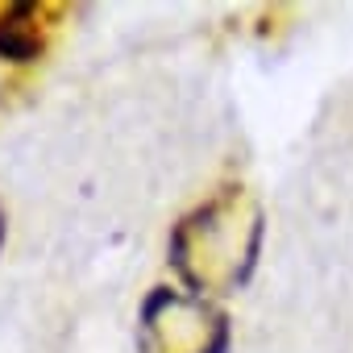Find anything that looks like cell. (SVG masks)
<instances>
[{
  "instance_id": "cell-1",
  "label": "cell",
  "mask_w": 353,
  "mask_h": 353,
  "mask_svg": "<svg viewBox=\"0 0 353 353\" xmlns=\"http://www.w3.org/2000/svg\"><path fill=\"white\" fill-rule=\"evenodd\" d=\"M34 5H13L5 17H0V54L5 59H34L38 54V30L30 26Z\"/></svg>"
}]
</instances>
